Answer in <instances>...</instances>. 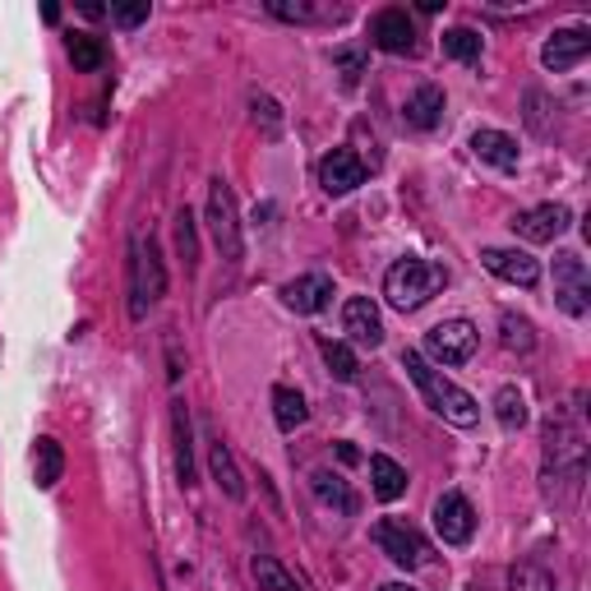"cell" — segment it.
<instances>
[{"label":"cell","mask_w":591,"mask_h":591,"mask_svg":"<svg viewBox=\"0 0 591 591\" xmlns=\"http://www.w3.org/2000/svg\"><path fill=\"white\" fill-rule=\"evenodd\" d=\"M582 477H587L582 425L574 417H550L545 421V467H541L545 499L550 504H574L578 490H582Z\"/></svg>","instance_id":"6da1fadb"},{"label":"cell","mask_w":591,"mask_h":591,"mask_svg":"<svg viewBox=\"0 0 591 591\" xmlns=\"http://www.w3.org/2000/svg\"><path fill=\"white\" fill-rule=\"evenodd\" d=\"M402 370L411 374V384L421 388L425 407L435 411V417H444L448 425H458V430H471V425L481 421V402L471 398L467 388H458V384H453V379H444V374H439L435 365H430V361L421 357V351H411V347H407V351H402Z\"/></svg>","instance_id":"7a4b0ae2"},{"label":"cell","mask_w":591,"mask_h":591,"mask_svg":"<svg viewBox=\"0 0 591 591\" xmlns=\"http://www.w3.org/2000/svg\"><path fill=\"white\" fill-rule=\"evenodd\" d=\"M448 287V268L444 264H430V260H417V254H407V260H398L388 273H384V301L393 310H421L430 296Z\"/></svg>","instance_id":"3957f363"},{"label":"cell","mask_w":591,"mask_h":591,"mask_svg":"<svg viewBox=\"0 0 591 591\" xmlns=\"http://www.w3.org/2000/svg\"><path fill=\"white\" fill-rule=\"evenodd\" d=\"M125 273H130V319H144V314L167 296V264H162L157 236H134Z\"/></svg>","instance_id":"277c9868"},{"label":"cell","mask_w":591,"mask_h":591,"mask_svg":"<svg viewBox=\"0 0 591 591\" xmlns=\"http://www.w3.org/2000/svg\"><path fill=\"white\" fill-rule=\"evenodd\" d=\"M204 218H208V236H213V245H218L222 260L241 264L245 260V231H241V213H236V194L222 176L208 181V213Z\"/></svg>","instance_id":"5b68a950"},{"label":"cell","mask_w":591,"mask_h":591,"mask_svg":"<svg viewBox=\"0 0 591 591\" xmlns=\"http://www.w3.org/2000/svg\"><path fill=\"white\" fill-rule=\"evenodd\" d=\"M477 347H481V333L471 319H444L425 333V351L421 357L425 361H439V365H462L477 357Z\"/></svg>","instance_id":"8992f818"},{"label":"cell","mask_w":591,"mask_h":591,"mask_svg":"<svg viewBox=\"0 0 591 591\" xmlns=\"http://www.w3.org/2000/svg\"><path fill=\"white\" fill-rule=\"evenodd\" d=\"M370 536H374V545H379L398 568H421V564H430V545H425V536H421V531L411 527L407 518L374 522Z\"/></svg>","instance_id":"52a82bcc"},{"label":"cell","mask_w":591,"mask_h":591,"mask_svg":"<svg viewBox=\"0 0 591 591\" xmlns=\"http://www.w3.org/2000/svg\"><path fill=\"white\" fill-rule=\"evenodd\" d=\"M555 301L564 314H574V319H582L591 310V278H587L582 254H574V250L555 254Z\"/></svg>","instance_id":"ba28073f"},{"label":"cell","mask_w":591,"mask_h":591,"mask_svg":"<svg viewBox=\"0 0 591 591\" xmlns=\"http://www.w3.org/2000/svg\"><path fill=\"white\" fill-rule=\"evenodd\" d=\"M435 531L444 545H467L471 536H477V508H471L467 495H458V490H448V495L435 499Z\"/></svg>","instance_id":"9c48e42d"},{"label":"cell","mask_w":591,"mask_h":591,"mask_svg":"<svg viewBox=\"0 0 591 591\" xmlns=\"http://www.w3.org/2000/svg\"><path fill=\"white\" fill-rule=\"evenodd\" d=\"M370 43L388 51V56H411L417 51V24H411V14L398 10V5H388L370 19Z\"/></svg>","instance_id":"30bf717a"},{"label":"cell","mask_w":591,"mask_h":591,"mask_svg":"<svg viewBox=\"0 0 591 591\" xmlns=\"http://www.w3.org/2000/svg\"><path fill=\"white\" fill-rule=\"evenodd\" d=\"M574 227V213H568L564 204H536V208H527L514 218V231L522 236V241L531 245H550V241H559V236Z\"/></svg>","instance_id":"8fae6325"},{"label":"cell","mask_w":591,"mask_h":591,"mask_svg":"<svg viewBox=\"0 0 591 591\" xmlns=\"http://www.w3.org/2000/svg\"><path fill=\"white\" fill-rule=\"evenodd\" d=\"M365 176H370V162H365V157H357L351 148H333V153L319 157L324 194H351L357 185H365Z\"/></svg>","instance_id":"7c38bea8"},{"label":"cell","mask_w":591,"mask_h":591,"mask_svg":"<svg viewBox=\"0 0 591 591\" xmlns=\"http://www.w3.org/2000/svg\"><path fill=\"white\" fill-rule=\"evenodd\" d=\"M587 51H591V28H582V24H578V28H559V33L541 47V65H545L550 74H564V70L582 65Z\"/></svg>","instance_id":"4fadbf2b"},{"label":"cell","mask_w":591,"mask_h":591,"mask_svg":"<svg viewBox=\"0 0 591 591\" xmlns=\"http://www.w3.org/2000/svg\"><path fill=\"white\" fill-rule=\"evenodd\" d=\"M481 264L495 273V278L514 282V287H536L541 282V264L531 260L527 250H504V245H490L481 250Z\"/></svg>","instance_id":"5bb4252c"},{"label":"cell","mask_w":591,"mask_h":591,"mask_svg":"<svg viewBox=\"0 0 591 591\" xmlns=\"http://www.w3.org/2000/svg\"><path fill=\"white\" fill-rule=\"evenodd\" d=\"M342 333L357 347H379L384 342V319H379V310H374L370 296H351V301L342 305Z\"/></svg>","instance_id":"9a60e30c"},{"label":"cell","mask_w":591,"mask_h":591,"mask_svg":"<svg viewBox=\"0 0 591 591\" xmlns=\"http://www.w3.org/2000/svg\"><path fill=\"white\" fill-rule=\"evenodd\" d=\"M333 301V278L328 273H301L282 287V305L296 314H319Z\"/></svg>","instance_id":"2e32d148"},{"label":"cell","mask_w":591,"mask_h":591,"mask_svg":"<svg viewBox=\"0 0 591 591\" xmlns=\"http://www.w3.org/2000/svg\"><path fill=\"white\" fill-rule=\"evenodd\" d=\"M171 444H176V481L190 490L194 485V425H190V407L181 398L171 402Z\"/></svg>","instance_id":"e0dca14e"},{"label":"cell","mask_w":591,"mask_h":591,"mask_svg":"<svg viewBox=\"0 0 591 591\" xmlns=\"http://www.w3.org/2000/svg\"><path fill=\"white\" fill-rule=\"evenodd\" d=\"M471 153L481 157V162H490V167H499V171H514L518 167V140L514 134H504V130H477L471 134Z\"/></svg>","instance_id":"ac0fdd59"},{"label":"cell","mask_w":591,"mask_h":591,"mask_svg":"<svg viewBox=\"0 0 591 591\" xmlns=\"http://www.w3.org/2000/svg\"><path fill=\"white\" fill-rule=\"evenodd\" d=\"M273 19H287V24H338L347 14V5H314V0H268Z\"/></svg>","instance_id":"d6986e66"},{"label":"cell","mask_w":591,"mask_h":591,"mask_svg":"<svg viewBox=\"0 0 591 591\" xmlns=\"http://www.w3.org/2000/svg\"><path fill=\"white\" fill-rule=\"evenodd\" d=\"M402 116H407L411 130H435V125L444 121V88H439V84H421L417 93L407 97Z\"/></svg>","instance_id":"ffe728a7"},{"label":"cell","mask_w":591,"mask_h":591,"mask_svg":"<svg viewBox=\"0 0 591 591\" xmlns=\"http://www.w3.org/2000/svg\"><path fill=\"white\" fill-rule=\"evenodd\" d=\"M208 471H213V481H218V490H222L227 499H236V504L245 499V477H241V467H236L231 448L222 439L208 444Z\"/></svg>","instance_id":"44dd1931"},{"label":"cell","mask_w":591,"mask_h":591,"mask_svg":"<svg viewBox=\"0 0 591 591\" xmlns=\"http://www.w3.org/2000/svg\"><path fill=\"white\" fill-rule=\"evenodd\" d=\"M61 471H65V448H61V439L43 435V439L33 444V481H37V490H56Z\"/></svg>","instance_id":"7402d4cb"},{"label":"cell","mask_w":591,"mask_h":591,"mask_svg":"<svg viewBox=\"0 0 591 591\" xmlns=\"http://www.w3.org/2000/svg\"><path fill=\"white\" fill-rule=\"evenodd\" d=\"M370 485H374V495H379L384 504H393V499L407 495V471L393 462L388 453H374L370 458Z\"/></svg>","instance_id":"603a6c76"},{"label":"cell","mask_w":591,"mask_h":591,"mask_svg":"<svg viewBox=\"0 0 591 591\" xmlns=\"http://www.w3.org/2000/svg\"><path fill=\"white\" fill-rule=\"evenodd\" d=\"M65 51H70L74 70H84V74H97L107 65V43H102V37H93V33H70Z\"/></svg>","instance_id":"cb8c5ba5"},{"label":"cell","mask_w":591,"mask_h":591,"mask_svg":"<svg viewBox=\"0 0 591 591\" xmlns=\"http://www.w3.org/2000/svg\"><path fill=\"white\" fill-rule=\"evenodd\" d=\"M310 490H314V499L328 504V508H338V514H357V495L347 490L342 477H333V471H314L310 477Z\"/></svg>","instance_id":"d4e9b609"},{"label":"cell","mask_w":591,"mask_h":591,"mask_svg":"<svg viewBox=\"0 0 591 591\" xmlns=\"http://www.w3.org/2000/svg\"><path fill=\"white\" fill-rule=\"evenodd\" d=\"M176 254H181L185 273L200 268V222L190 208H176Z\"/></svg>","instance_id":"484cf974"},{"label":"cell","mask_w":591,"mask_h":591,"mask_svg":"<svg viewBox=\"0 0 591 591\" xmlns=\"http://www.w3.org/2000/svg\"><path fill=\"white\" fill-rule=\"evenodd\" d=\"M481 51H485V43H481V33H477V28L458 24V28H448V33H444V56H453L458 65H477V61H481Z\"/></svg>","instance_id":"4316f807"},{"label":"cell","mask_w":591,"mask_h":591,"mask_svg":"<svg viewBox=\"0 0 591 591\" xmlns=\"http://www.w3.org/2000/svg\"><path fill=\"white\" fill-rule=\"evenodd\" d=\"M273 417H278V425H282L287 435H291V430H301V425H305L310 407H305V398H301V393H296V388L278 384V388H273Z\"/></svg>","instance_id":"83f0119b"},{"label":"cell","mask_w":591,"mask_h":591,"mask_svg":"<svg viewBox=\"0 0 591 591\" xmlns=\"http://www.w3.org/2000/svg\"><path fill=\"white\" fill-rule=\"evenodd\" d=\"M499 342H504V351H514V357H527V351L536 347V324L522 319V314H504L499 319Z\"/></svg>","instance_id":"f1b7e54d"},{"label":"cell","mask_w":591,"mask_h":591,"mask_svg":"<svg viewBox=\"0 0 591 591\" xmlns=\"http://www.w3.org/2000/svg\"><path fill=\"white\" fill-rule=\"evenodd\" d=\"M250 574H254V582H260V591H305L301 582H296L287 568L273 559V555H254V564H250Z\"/></svg>","instance_id":"f546056e"},{"label":"cell","mask_w":591,"mask_h":591,"mask_svg":"<svg viewBox=\"0 0 591 591\" xmlns=\"http://www.w3.org/2000/svg\"><path fill=\"white\" fill-rule=\"evenodd\" d=\"M495 421H499L504 430H522V425H527V398H522L514 384H504V388L495 393Z\"/></svg>","instance_id":"4dcf8cb0"},{"label":"cell","mask_w":591,"mask_h":591,"mask_svg":"<svg viewBox=\"0 0 591 591\" xmlns=\"http://www.w3.org/2000/svg\"><path fill=\"white\" fill-rule=\"evenodd\" d=\"M319 351H324V365L338 374V379H357L361 374V361H357V351H351L347 342H333V338H319Z\"/></svg>","instance_id":"1f68e13d"},{"label":"cell","mask_w":591,"mask_h":591,"mask_svg":"<svg viewBox=\"0 0 591 591\" xmlns=\"http://www.w3.org/2000/svg\"><path fill=\"white\" fill-rule=\"evenodd\" d=\"M508 591H555V578H550V568H541V564H518L514 574H508Z\"/></svg>","instance_id":"d6a6232c"},{"label":"cell","mask_w":591,"mask_h":591,"mask_svg":"<svg viewBox=\"0 0 591 591\" xmlns=\"http://www.w3.org/2000/svg\"><path fill=\"white\" fill-rule=\"evenodd\" d=\"M333 70L342 74V88H357V84H361V74H365V51H357V47L333 51Z\"/></svg>","instance_id":"836d02e7"},{"label":"cell","mask_w":591,"mask_h":591,"mask_svg":"<svg viewBox=\"0 0 591 591\" xmlns=\"http://www.w3.org/2000/svg\"><path fill=\"white\" fill-rule=\"evenodd\" d=\"M250 107H254V125H264L268 140H278V134H282V107L273 102V97H254Z\"/></svg>","instance_id":"e575fe53"},{"label":"cell","mask_w":591,"mask_h":591,"mask_svg":"<svg viewBox=\"0 0 591 591\" xmlns=\"http://www.w3.org/2000/svg\"><path fill=\"white\" fill-rule=\"evenodd\" d=\"M545 111H555V102H550L545 93H527V125L536 130V134H550V121H545Z\"/></svg>","instance_id":"d590c367"},{"label":"cell","mask_w":591,"mask_h":591,"mask_svg":"<svg viewBox=\"0 0 591 591\" xmlns=\"http://www.w3.org/2000/svg\"><path fill=\"white\" fill-rule=\"evenodd\" d=\"M144 19H148V0H140V5H116V10H111V24H116V28H140Z\"/></svg>","instance_id":"8d00e7d4"},{"label":"cell","mask_w":591,"mask_h":591,"mask_svg":"<svg viewBox=\"0 0 591 591\" xmlns=\"http://www.w3.org/2000/svg\"><path fill=\"white\" fill-rule=\"evenodd\" d=\"M379 591H417V587H411V582H384Z\"/></svg>","instance_id":"74e56055"}]
</instances>
